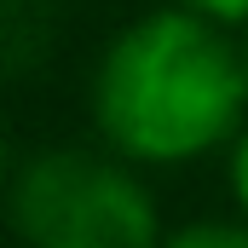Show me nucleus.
I'll list each match as a JSON object with an SVG mask.
<instances>
[{
	"label": "nucleus",
	"instance_id": "1",
	"mask_svg": "<svg viewBox=\"0 0 248 248\" xmlns=\"http://www.w3.org/2000/svg\"><path fill=\"white\" fill-rule=\"evenodd\" d=\"M243 52H231L214 17L185 6L127 23L93 81L98 127L133 162H190L225 144L243 122Z\"/></svg>",
	"mask_w": 248,
	"mask_h": 248
},
{
	"label": "nucleus",
	"instance_id": "2",
	"mask_svg": "<svg viewBox=\"0 0 248 248\" xmlns=\"http://www.w3.org/2000/svg\"><path fill=\"white\" fill-rule=\"evenodd\" d=\"M12 225L29 248H156V202L110 156L46 150L12 179Z\"/></svg>",
	"mask_w": 248,
	"mask_h": 248
},
{
	"label": "nucleus",
	"instance_id": "3",
	"mask_svg": "<svg viewBox=\"0 0 248 248\" xmlns=\"http://www.w3.org/2000/svg\"><path fill=\"white\" fill-rule=\"evenodd\" d=\"M156 248H248V225H219V219H202V225H185V231L162 237Z\"/></svg>",
	"mask_w": 248,
	"mask_h": 248
},
{
	"label": "nucleus",
	"instance_id": "4",
	"mask_svg": "<svg viewBox=\"0 0 248 248\" xmlns=\"http://www.w3.org/2000/svg\"><path fill=\"white\" fill-rule=\"evenodd\" d=\"M185 12H196V17H214V23H243L248 17V0H179Z\"/></svg>",
	"mask_w": 248,
	"mask_h": 248
},
{
	"label": "nucleus",
	"instance_id": "5",
	"mask_svg": "<svg viewBox=\"0 0 248 248\" xmlns=\"http://www.w3.org/2000/svg\"><path fill=\"white\" fill-rule=\"evenodd\" d=\"M231 190H237V208L248 214V133L237 139V150H231Z\"/></svg>",
	"mask_w": 248,
	"mask_h": 248
},
{
	"label": "nucleus",
	"instance_id": "6",
	"mask_svg": "<svg viewBox=\"0 0 248 248\" xmlns=\"http://www.w3.org/2000/svg\"><path fill=\"white\" fill-rule=\"evenodd\" d=\"M0 168H6V133H0Z\"/></svg>",
	"mask_w": 248,
	"mask_h": 248
},
{
	"label": "nucleus",
	"instance_id": "7",
	"mask_svg": "<svg viewBox=\"0 0 248 248\" xmlns=\"http://www.w3.org/2000/svg\"><path fill=\"white\" fill-rule=\"evenodd\" d=\"M243 69H248V46H243Z\"/></svg>",
	"mask_w": 248,
	"mask_h": 248
}]
</instances>
